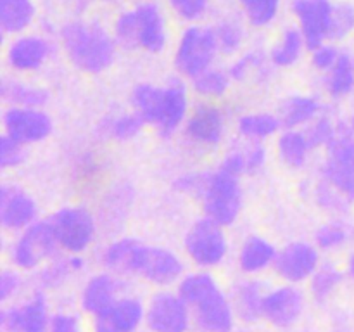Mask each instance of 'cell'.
Returning a JSON list of instances; mask_svg holds the SVG:
<instances>
[{"label": "cell", "instance_id": "f35d334b", "mask_svg": "<svg viewBox=\"0 0 354 332\" xmlns=\"http://www.w3.org/2000/svg\"><path fill=\"white\" fill-rule=\"evenodd\" d=\"M37 16L33 0H0V28L3 35L26 33Z\"/></svg>", "mask_w": 354, "mask_h": 332}, {"label": "cell", "instance_id": "f1b7e54d", "mask_svg": "<svg viewBox=\"0 0 354 332\" xmlns=\"http://www.w3.org/2000/svg\"><path fill=\"white\" fill-rule=\"evenodd\" d=\"M140 246L142 241L130 237V235H116V237L109 239L99 249V255H97L100 268L109 270V272H114L128 279V277H131L135 256H137Z\"/></svg>", "mask_w": 354, "mask_h": 332}, {"label": "cell", "instance_id": "e575fe53", "mask_svg": "<svg viewBox=\"0 0 354 332\" xmlns=\"http://www.w3.org/2000/svg\"><path fill=\"white\" fill-rule=\"evenodd\" d=\"M322 89L332 102H341L354 93V55L342 50L337 64L322 76Z\"/></svg>", "mask_w": 354, "mask_h": 332}, {"label": "cell", "instance_id": "603a6c76", "mask_svg": "<svg viewBox=\"0 0 354 332\" xmlns=\"http://www.w3.org/2000/svg\"><path fill=\"white\" fill-rule=\"evenodd\" d=\"M88 268V259L85 255H68L61 252L57 258L45 263L40 270L31 273V287L44 293H54L68 286L75 277L82 275Z\"/></svg>", "mask_w": 354, "mask_h": 332}, {"label": "cell", "instance_id": "ffe728a7", "mask_svg": "<svg viewBox=\"0 0 354 332\" xmlns=\"http://www.w3.org/2000/svg\"><path fill=\"white\" fill-rule=\"evenodd\" d=\"M318 176L335 187L354 204V138L335 140L325 151Z\"/></svg>", "mask_w": 354, "mask_h": 332}, {"label": "cell", "instance_id": "11a10c76", "mask_svg": "<svg viewBox=\"0 0 354 332\" xmlns=\"http://www.w3.org/2000/svg\"><path fill=\"white\" fill-rule=\"evenodd\" d=\"M232 332H256V331H252L251 327H241V329H237V327H235L234 331H232Z\"/></svg>", "mask_w": 354, "mask_h": 332}, {"label": "cell", "instance_id": "ba28073f", "mask_svg": "<svg viewBox=\"0 0 354 332\" xmlns=\"http://www.w3.org/2000/svg\"><path fill=\"white\" fill-rule=\"evenodd\" d=\"M62 252L86 255L100 232L97 213L85 204H66L48 216Z\"/></svg>", "mask_w": 354, "mask_h": 332}, {"label": "cell", "instance_id": "816d5d0a", "mask_svg": "<svg viewBox=\"0 0 354 332\" xmlns=\"http://www.w3.org/2000/svg\"><path fill=\"white\" fill-rule=\"evenodd\" d=\"M204 180H206V169H190V172H183L175 176L173 189L178 194L197 199L203 190Z\"/></svg>", "mask_w": 354, "mask_h": 332}, {"label": "cell", "instance_id": "c3c4849f", "mask_svg": "<svg viewBox=\"0 0 354 332\" xmlns=\"http://www.w3.org/2000/svg\"><path fill=\"white\" fill-rule=\"evenodd\" d=\"M211 6V0H169V9L180 21L199 24L204 19Z\"/></svg>", "mask_w": 354, "mask_h": 332}, {"label": "cell", "instance_id": "74e56055", "mask_svg": "<svg viewBox=\"0 0 354 332\" xmlns=\"http://www.w3.org/2000/svg\"><path fill=\"white\" fill-rule=\"evenodd\" d=\"M308 50L306 40L297 26H287L279 40L268 50L270 61L277 69H287L296 66Z\"/></svg>", "mask_w": 354, "mask_h": 332}, {"label": "cell", "instance_id": "7402d4cb", "mask_svg": "<svg viewBox=\"0 0 354 332\" xmlns=\"http://www.w3.org/2000/svg\"><path fill=\"white\" fill-rule=\"evenodd\" d=\"M196 332H232L237 324L234 304L223 287L192 308Z\"/></svg>", "mask_w": 354, "mask_h": 332}, {"label": "cell", "instance_id": "bcb514c9", "mask_svg": "<svg viewBox=\"0 0 354 332\" xmlns=\"http://www.w3.org/2000/svg\"><path fill=\"white\" fill-rule=\"evenodd\" d=\"M245 165V176H258L266 169L270 161L268 145L261 142H248L237 138Z\"/></svg>", "mask_w": 354, "mask_h": 332}, {"label": "cell", "instance_id": "e0dca14e", "mask_svg": "<svg viewBox=\"0 0 354 332\" xmlns=\"http://www.w3.org/2000/svg\"><path fill=\"white\" fill-rule=\"evenodd\" d=\"M40 220V208L33 194L12 182L0 187V225L3 232L16 235Z\"/></svg>", "mask_w": 354, "mask_h": 332}, {"label": "cell", "instance_id": "cb8c5ba5", "mask_svg": "<svg viewBox=\"0 0 354 332\" xmlns=\"http://www.w3.org/2000/svg\"><path fill=\"white\" fill-rule=\"evenodd\" d=\"M279 248L261 234H248L235 252V265L244 277H261L273 272Z\"/></svg>", "mask_w": 354, "mask_h": 332}, {"label": "cell", "instance_id": "4316f807", "mask_svg": "<svg viewBox=\"0 0 354 332\" xmlns=\"http://www.w3.org/2000/svg\"><path fill=\"white\" fill-rule=\"evenodd\" d=\"M0 97L6 107H45L50 92L28 76L10 75L0 83Z\"/></svg>", "mask_w": 354, "mask_h": 332}, {"label": "cell", "instance_id": "f6af8a7d", "mask_svg": "<svg viewBox=\"0 0 354 332\" xmlns=\"http://www.w3.org/2000/svg\"><path fill=\"white\" fill-rule=\"evenodd\" d=\"M354 33V6L353 3L341 0L334 2V10H332V24L328 42L337 44V42L346 40Z\"/></svg>", "mask_w": 354, "mask_h": 332}, {"label": "cell", "instance_id": "3957f363", "mask_svg": "<svg viewBox=\"0 0 354 332\" xmlns=\"http://www.w3.org/2000/svg\"><path fill=\"white\" fill-rule=\"evenodd\" d=\"M111 31L118 47L124 50L161 54L169 40L168 21L161 7L154 2H142L131 9L121 10Z\"/></svg>", "mask_w": 354, "mask_h": 332}, {"label": "cell", "instance_id": "83f0119b", "mask_svg": "<svg viewBox=\"0 0 354 332\" xmlns=\"http://www.w3.org/2000/svg\"><path fill=\"white\" fill-rule=\"evenodd\" d=\"M275 151L280 165L290 172H303L313 159V145L304 130H282L275 138Z\"/></svg>", "mask_w": 354, "mask_h": 332}, {"label": "cell", "instance_id": "7c38bea8", "mask_svg": "<svg viewBox=\"0 0 354 332\" xmlns=\"http://www.w3.org/2000/svg\"><path fill=\"white\" fill-rule=\"evenodd\" d=\"M54 311H50L48 294L31 289L23 299L3 304L0 311L2 332H48Z\"/></svg>", "mask_w": 354, "mask_h": 332}, {"label": "cell", "instance_id": "8d00e7d4", "mask_svg": "<svg viewBox=\"0 0 354 332\" xmlns=\"http://www.w3.org/2000/svg\"><path fill=\"white\" fill-rule=\"evenodd\" d=\"M346 270L334 261H324L308 282V297L317 304H327L344 286Z\"/></svg>", "mask_w": 354, "mask_h": 332}, {"label": "cell", "instance_id": "30bf717a", "mask_svg": "<svg viewBox=\"0 0 354 332\" xmlns=\"http://www.w3.org/2000/svg\"><path fill=\"white\" fill-rule=\"evenodd\" d=\"M228 133V114L220 102H201L192 106L183 124L182 135L196 151H214Z\"/></svg>", "mask_w": 354, "mask_h": 332}, {"label": "cell", "instance_id": "5b68a950", "mask_svg": "<svg viewBox=\"0 0 354 332\" xmlns=\"http://www.w3.org/2000/svg\"><path fill=\"white\" fill-rule=\"evenodd\" d=\"M62 252L48 218H40L26 230L12 235L6 248L9 265L24 273H35Z\"/></svg>", "mask_w": 354, "mask_h": 332}, {"label": "cell", "instance_id": "44dd1931", "mask_svg": "<svg viewBox=\"0 0 354 332\" xmlns=\"http://www.w3.org/2000/svg\"><path fill=\"white\" fill-rule=\"evenodd\" d=\"M332 0H292V14L296 26L306 40L308 50L328 42L332 24Z\"/></svg>", "mask_w": 354, "mask_h": 332}, {"label": "cell", "instance_id": "8fae6325", "mask_svg": "<svg viewBox=\"0 0 354 332\" xmlns=\"http://www.w3.org/2000/svg\"><path fill=\"white\" fill-rule=\"evenodd\" d=\"M145 329L149 332L194 331L192 308L176 289H158L145 303Z\"/></svg>", "mask_w": 354, "mask_h": 332}, {"label": "cell", "instance_id": "ac0fdd59", "mask_svg": "<svg viewBox=\"0 0 354 332\" xmlns=\"http://www.w3.org/2000/svg\"><path fill=\"white\" fill-rule=\"evenodd\" d=\"M128 289V279L118 273L109 272V270L100 268L99 272L90 273L83 280L82 287L78 293V304L80 310L90 318L93 315L100 313L107 306L120 299L123 294L130 293Z\"/></svg>", "mask_w": 354, "mask_h": 332}, {"label": "cell", "instance_id": "60d3db41", "mask_svg": "<svg viewBox=\"0 0 354 332\" xmlns=\"http://www.w3.org/2000/svg\"><path fill=\"white\" fill-rule=\"evenodd\" d=\"M310 196L311 199L315 201V204H317L324 213H327L330 218L346 216L353 206V203L344 196V194L339 192L335 187H332L330 183L322 180L320 176H317V180L311 183Z\"/></svg>", "mask_w": 354, "mask_h": 332}, {"label": "cell", "instance_id": "7a4b0ae2", "mask_svg": "<svg viewBox=\"0 0 354 332\" xmlns=\"http://www.w3.org/2000/svg\"><path fill=\"white\" fill-rule=\"evenodd\" d=\"M61 47L68 61L85 75H100L113 66L118 44L113 31L97 19H73L62 24Z\"/></svg>", "mask_w": 354, "mask_h": 332}, {"label": "cell", "instance_id": "f546056e", "mask_svg": "<svg viewBox=\"0 0 354 332\" xmlns=\"http://www.w3.org/2000/svg\"><path fill=\"white\" fill-rule=\"evenodd\" d=\"M227 68L234 83L254 80L258 85H266L273 78V73L277 69L270 61L268 52L261 48H249V50L241 52Z\"/></svg>", "mask_w": 354, "mask_h": 332}, {"label": "cell", "instance_id": "b9f144b4", "mask_svg": "<svg viewBox=\"0 0 354 332\" xmlns=\"http://www.w3.org/2000/svg\"><path fill=\"white\" fill-rule=\"evenodd\" d=\"M220 52L223 55H239L245 44V24L237 16H225L213 24Z\"/></svg>", "mask_w": 354, "mask_h": 332}, {"label": "cell", "instance_id": "7dc6e473", "mask_svg": "<svg viewBox=\"0 0 354 332\" xmlns=\"http://www.w3.org/2000/svg\"><path fill=\"white\" fill-rule=\"evenodd\" d=\"M26 286L28 280L24 279V272L10 265L6 266L0 272V303L2 306L19 301V296L24 293Z\"/></svg>", "mask_w": 354, "mask_h": 332}, {"label": "cell", "instance_id": "9f6ffc18", "mask_svg": "<svg viewBox=\"0 0 354 332\" xmlns=\"http://www.w3.org/2000/svg\"><path fill=\"white\" fill-rule=\"evenodd\" d=\"M351 332H354V327H353V331H351Z\"/></svg>", "mask_w": 354, "mask_h": 332}, {"label": "cell", "instance_id": "2e32d148", "mask_svg": "<svg viewBox=\"0 0 354 332\" xmlns=\"http://www.w3.org/2000/svg\"><path fill=\"white\" fill-rule=\"evenodd\" d=\"M308 293L294 284H277L270 287L263 304V320L275 329H290L306 311Z\"/></svg>", "mask_w": 354, "mask_h": 332}, {"label": "cell", "instance_id": "52a82bcc", "mask_svg": "<svg viewBox=\"0 0 354 332\" xmlns=\"http://www.w3.org/2000/svg\"><path fill=\"white\" fill-rule=\"evenodd\" d=\"M221 55L214 28L209 24H190L180 35L173 52V66L183 80H194L216 66Z\"/></svg>", "mask_w": 354, "mask_h": 332}, {"label": "cell", "instance_id": "ee69618b", "mask_svg": "<svg viewBox=\"0 0 354 332\" xmlns=\"http://www.w3.org/2000/svg\"><path fill=\"white\" fill-rule=\"evenodd\" d=\"M337 120L339 116L327 109L304 130L315 151H327L337 140Z\"/></svg>", "mask_w": 354, "mask_h": 332}, {"label": "cell", "instance_id": "9a60e30c", "mask_svg": "<svg viewBox=\"0 0 354 332\" xmlns=\"http://www.w3.org/2000/svg\"><path fill=\"white\" fill-rule=\"evenodd\" d=\"M54 131V120L45 107H3L2 133L26 147L41 144Z\"/></svg>", "mask_w": 354, "mask_h": 332}, {"label": "cell", "instance_id": "277c9868", "mask_svg": "<svg viewBox=\"0 0 354 332\" xmlns=\"http://www.w3.org/2000/svg\"><path fill=\"white\" fill-rule=\"evenodd\" d=\"M203 216L228 228L237 223L244 210V185L242 178L225 172L220 166L206 169L203 190L197 197Z\"/></svg>", "mask_w": 354, "mask_h": 332}, {"label": "cell", "instance_id": "7bdbcfd3", "mask_svg": "<svg viewBox=\"0 0 354 332\" xmlns=\"http://www.w3.org/2000/svg\"><path fill=\"white\" fill-rule=\"evenodd\" d=\"M244 19L252 28H266L277 19L282 0H239Z\"/></svg>", "mask_w": 354, "mask_h": 332}, {"label": "cell", "instance_id": "6da1fadb", "mask_svg": "<svg viewBox=\"0 0 354 332\" xmlns=\"http://www.w3.org/2000/svg\"><path fill=\"white\" fill-rule=\"evenodd\" d=\"M130 109L159 137L171 138L178 131L182 133L192 111L190 86L182 76H173L165 83L140 82L130 92Z\"/></svg>", "mask_w": 354, "mask_h": 332}, {"label": "cell", "instance_id": "5bb4252c", "mask_svg": "<svg viewBox=\"0 0 354 332\" xmlns=\"http://www.w3.org/2000/svg\"><path fill=\"white\" fill-rule=\"evenodd\" d=\"M54 50V44L45 35H17L6 47V64L12 75L31 76L48 64Z\"/></svg>", "mask_w": 354, "mask_h": 332}, {"label": "cell", "instance_id": "8992f818", "mask_svg": "<svg viewBox=\"0 0 354 332\" xmlns=\"http://www.w3.org/2000/svg\"><path fill=\"white\" fill-rule=\"evenodd\" d=\"M183 258L199 270L220 268L230 258V239L227 228L206 216L189 225L183 235Z\"/></svg>", "mask_w": 354, "mask_h": 332}, {"label": "cell", "instance_id": "484cf974", "mask_svg": "<svg viewBox=\"0 0 354 332\" xmlns=\"http://www.w3.org/2000/svg\"><path fill=\"white\" fill-rule=\"evenodd\" d=\"M268 284L261 277H244L232 286L230 296L237 320L245 325L258 324L263 320V304H265Z\"/></svg>", "mask_w": 354, "mask_h": 332}, {"label": "cell", "instance_id": "ab89813d", "mask_svg": "<svg viewBox=\"0 0 354 332\" xmlns=\"http://www.w3.org/2000/svg\"><path fill=\"white\" fill-rule=\"evenodd\" d=\"M220 287V282H218L216 275L213 272L194 268L182 277V280H180L175 289L185 299V303L190 308H194L197 303L206 299L209 294H213Z\"/></svg>", "mask_w": 354, "mask_h": 332}, {"label": "cell", "instance_id": "db71d44e", "mask_svg": "<svg viewBox=\"0 0 354 332\" xmlns=\"http://www.w3.org/2000/svg\"><path fill=\"white\" fill-rule=\"evenodd\" d=\"M344 270H346V275H348V280H351L354 284V251L349 252L348 258H346Z\"/></svg>", "mask_w": 354, "mask_h": 332}, {"label": "cell", "instance_id": "f907efd6", "mask_svg": "<svg viewBox=\"0 0 354 332\" xmlns=\"http://www.w3.org/2000/svg\"><path fill=\"white\" fill-rule=\"evenodd\" d=\"M341 48L332 42H325L320 47L311 48L310 50V64L311 68L322 76L327 75L335 64H337L339 57H341Z\"/></svg>", "mask_w": 354, "mask_h": 332}, {"label": "cell", "instance_id": "681fc988", "mask_svg": "<svg viewBox=\"0 0 354 332\" xmlns=\"http://www.w3.org/2000/svg\"><path fill=\"white\" fill-rule=\"evenodd\" d=\"M28 158V147L14 138L2 133L0 137V168L3 172H12L24 165Z\"/></svg>", "mask_w": 354, "mask_h": 332}, {"label": "cell", "instance_id": "4fadbf2b", "mask_svg": "<svg viewBox=\"0 0 354 332\" xmlns=\"http://www.w3.org/2000/svg\"><path fill=\"white\" fill-rule=\"evenodd\" d=\"M324 263V252L310 241H292L279 248L273 273L283 284L303 286L310 282L320 265Z\"/></svg>", "mask_w": 354, "mask_h": 332}, {"label": "cell", "instance_id": "d6a6232c", "mask_svg": "<svg viewBox=\"0 0 354 332\" xmlns=\"http://www.w3.org/2000/svg\"><path fill=\"white\" fill-rule=\"evenodd\" d=\"M133 199L135 192L130 183L121 182L111 187V190L106 194L102 204H100L99 214H97L100 227L107 228V230L109 228L118 230L128 218Z\"/></svg>", "mask_w": 354, "mask_h": 332}, {"label": "cell", "instance_id": "f5cc1de1", "mask_svg": "<svg viewBox=\"0 0 354 332\" xmlns=\"http://www.w3.org/2000/svg\"><path fill=\"white\" fill-rule=\"evenodd\" d=\"M48 332H85L78 313L69 310L54 311Z\"/></svg>", "mask_w": 354, "mask_h": 332}, {"label": "cell", "instance_id": "836d02e7", "mask_svg": "<svg viewBox=\"0 0 354 332\" xmlns=\"http://www.w3.org/2000/svg\"><path fill=\"white\" fill-rule=\"evenodd\" d=\"M313 242L324 255L344 251L354 244V221L346 216H332L315 230Z\"/></svg>", "mask_w": 354, "mask_h": 332}, {"label": "cell", "instance_id": "d4e9b609", "mask_svg": "<svg viewBox=\"0 0 354 332\" xmlns=\"http://www.w3.org/2000/svg\"><path fill=\"white\" fill-rule=\"evenodd\" d=\"M325 111L327 106L318 93L296 92L283 97L275 113L283 130H306Z\"/></svg>", "mask_w": 354, "mask_h": 332}, {"label": "cell", "instance_id": "4dcf8cb0", "mask_svg": "<svg viewBox=\"0 0 354 332\" xmlns=\"http://www.w3.org/2000/svg\"><path fill=\"white\" fill-rule=\"evenodd\" d=\"M235 130L242 140L266 144L279 137L283 127L273 111H248L235 120Z\"/></svg>", "mask_w": 354, "mask_h": 332}, {"label": "cell", "instance_id": "9c48e42d", "mask_svg": "<svg viewBox=\"0 0 354 332\" xmlns=\"http://www.w3.org/2000/svg\"><path fill=\"white\" fill-rule=\"evenodd\" d=\"M187 259L175 249L161 244H145L138 248L131 277L144 280L156 289H171L178 286L187 273Z\"/></svg>", "mask_w": 354, "mask_h": 332}, {"label": "cell", "instance_id": "d6986e66", "mask_svg": "<svg viewBox=\"0 0 354 332\" xmlns=\"http://www.w3.org/2000/svg\"><path fill=\"white\" fill-rule=\"evenodd\" d=\"M145 325V301L127 293L90 318L92 332H140Z\"/></svg>", "mask_w": 354, "mask_h": 332}, {"label": "cell", "instance_id": "d590c367", "mask_svg": "<svg viewBox=\"0 0 354 332\" xmlns=\"http://www.w3.org/2000/svg\"><path fill=\"white\" fill-rule=\"evenodd\" d=\"M232 85L234 80L228 73V68L216 64L190 80V92L201 102H221L230 92Z\"/></svg>", "mask_w": 354, "mask_h": 332}, {"label": "cell", "instance_id": "1f68e13d", "mask_svg": "<svg viewBox=\"0 0 354 332\" xmlns=\"http://www.w3.org/2000/svg\"><path fill=\"white\" fill-rule=\"evenodd\" d=\"M145 123L133 109L111 111L97 123V133L118 144H128L140 137Z\"/></svg>", "mask_w": 354, "mask_h": 332}]
</instances>
